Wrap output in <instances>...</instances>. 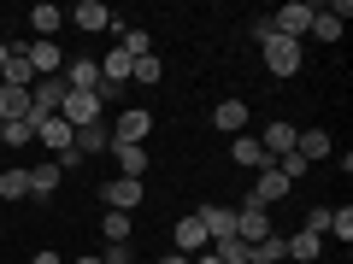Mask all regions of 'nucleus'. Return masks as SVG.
I'll use <instances>...</instances> for the list:
<instances>
[{
	"label": "nucleus",
	"instance_id": "f257e3e1",
	"mask_svg": "<svg viewBox=\"0 0 353 264\" xmlns=\"http://www.w3.org/2000/svg\"><path fill=\"white\" fill-rule=\"evenodd\" d=\"M59 118H65L71 129L106 124V100H101V88H94V94H65V100H59Z\"/></svg>",
	"mask_w": 353,
	"mask_h": 264
},
{
	"label": "nucleus",
	"instance_id": "ddd939ff",
	"mask_svg": "<svg viewBox=\"0 0 353 264\" xmlns=\"http://www.w3.org/2000/svg\"><path fill=\"white\" fill-rule=\"evenodd\" d=\"M112 159H118V176H148V147L141 141H112Z\"/></svg>",
	"mask_w": 353,
	"mask_h": 264
},
{
	"label": "nucleus",
	"instance_id": "9d476101",
	"mask_svg": "<svg viewBox=\"0 0 353 264\" xmlns=\"http://www.w3.org/2000/svg\"><path fill=\"white\" fill-rule=\"evenodd\" d=\"M71 24L88 30V36H101V30H118V18H112V6H101V0H83V6L71 12Z\"/></svg>",
	"mask_w": 353,
	"mask_h": 264
},
{
	"label": "nucleus",
	"instance_id": "c756f323",
	"mask_svg": "<svg viewBox=\"0 0 353 264\" xmlns=\"http://www.w3.org/2000/svg\"><path fill=\"white\" fill-rule=\"evenodd\" d=\"M301 229H306V235H330V206H312Z\"/></svg>",
	"mask_w": 353,
	"mask_h": 264
},
{
	"label": "nucleus",
	"instance_id": "bb28decb",
	"mask_svg": "<svg viewBox=\"0 0 353 264\" xmlns=\"http://www.w3.org/2000/svg\"><path fill=\"white\" fill-rule=\"evenodd\" d=\"M36 141V124L30 118H18V124H0V147H30Z\"/></svg>",
	"mask_w": 353,
	"mask_h": 264
},
{
	"label": "nucleus",
	"instance_id": "cd10ccee",
	"mask_svg": "<svg viewBox=\"0 0 353 264\" xmlns=\"http://www.w3.org/2000/svg\"><path fill=\"white\" fill-rule=\"evenodd\" d=\"M101 229H106V241H112V247H130V212H106Z\"/></svg>",
	"mask_w": 353,
	"mask_h": 264
},
{
	"label": "nucleus",
	"instance_id": "c9c22d12",
	"mask_svg": "<svg viewBox=\"0 0 353 264\" xmlns=\"http://www.w3.org/2000/svg\"><path fill=\"white\" fill-rule=\"evenodd\" d=\"M6 59H12V47H6V41H0V71H6Z\"/></svg>",
	"mask_w": 353,
	"mask_h": 264
},
{
	"label": "nucleus",
	"instance_id": "dca6fc26",
	"mask_svg": "<svg viewBox=\"0 0 353 264\" xmlns=\"http://www.w3.org/2000/svg\"><path fill=\"white\" fill-rule=\"evenodd\" d=\"M148 129H153V112H136V106H130L112 124V141H148Z\"/></svg>",
	"mask_w": 353,
	"mask_h": 264
},
{
	"label": "nucleus",
	"instance_id": "393cba45",
	"mask_svg": "<svg viewBox=\"0 0 353 264\" xmlns=\"http://www.w3.org/2000/svg\"><path fill=\"white\" fill-rule=\"evenodd\" d=\"M318 252H324V235H306V229H301V235H289V258H301V264H312Z\"/></svg>",
	"mask_w": 353,
	"mask_h": 264
},
{
	"label": "nucleus",
	"instance_id": "2f4dec72",
	"mask_svg": "<svg viewBox=\"0 0 353 264\" xmlns=\"http://www.w3.org/2000/svg\"><path fill=\"white\" fill-rule=\"evenodd\" d=\"M106 264H130V247H112V252H101Z\"/></svg>",
	"mask_w": 353,
	"mask_h": 264
},
{
	"label": "nucleus",
	"instance_id": "f03ea898",
	"mask_svg": "<svg viewBox=\"0 0 353 264\" xmlns=\"http://www.w3.org/2000/svg\"><path fill=\"white\" fill-rule=\"evenodd\" d=\"M265 235H277V229H271V212H265L259 200H241L236 206V241L241 247H259Z\"/></svg>",
	"mask_w": 353,
	"mask_h": 264
},
{
	"label": "nucleus",
	"instance_id": "4be33fe9",
	"mask_svg": "<svg viewBox=\"0 0 353 264\" xmlns=\"http://www.w3.org/2000/svg\"><path fill=\"white\" fill-rule=\"evenodd\" d=\"M0 76H6L12 88H30V82H36V71H30V59H24V41H12V59H6V71H0Z\"/></svg>",
	"mask_w": 353,
	"mask_h": 264
},
{
	"label": "nucleus",
	"instance_id": "f3484780",
	"mask_svg": "<svg viewBox=\"0 0 353 264\" xmlns=\"http://www.w3.org/2000/svg\"><path fill=\"white\" fill-rule=\"evenodd\" d=\"M294 153L312 164V159H330V153H336V141H330V129H306V135H294Z\"/></svg>",
	"mask_w": 353,
	"mask_h": 264
},
{
	"label": "nucleus",
	"instance_id": "b1692460",
	"mask_svg": "<svg viewBox=\"0 0 353 264\" xmlns=\"http://www.w3.org/2000/svg\"><path fill=\"white\" fill-rule=\"evenodd\" d=\"M118 47H124L130 59H141V53H153V36H148V30H130V24H118Z\"/></svg>",
	"mask_w": 353,
	"mask_h": 264
},
{
	"label": "nucleus",
	"instance_id": "7ed1b4c3",
	"mask_svg": "<svg viewBox=\"0 0 353 264\" xmlns=\"http://www.w3.org/2000/svg\"><path fill=\"white\" fill-rule=\"evenodd\" d=\"M312 18H318L312 0H289V6H277V12H271V30H277V36H289V41H301L306 30H312Z\"/></svg>",
	"mask_w": 353,
	"mask_h": 264
},
{
	"label": "nucleus",
	"instance_id": "6ab92c4d",
	"mask_svg": "<svg viewBox=\"0 0 353 264\" xmlns=\"http://www.w3.org/2000/svg\"><path fill=\"white\" fill-rule=\"evenodd\" d=\"M53 188H59V164H53V159L30 164V194H36V200H48Z\"/></svg>",
	"mask_w": 353,
	"mask_h": 264
},
{
	"label": "nucleus",
	"instance_id": "473e14b6",
	"mask_svg": "<svg viewBox=\"0 0 353 264\" xmlns=\"http://www.w3.org/2000/svg\"><path fill=\"white\" fill-rule=\"evenodd\" d=\"M30 264H59V252H36V258H30Z\"/></svg>",
	"mask_w": 353,
	"mask_h": 264
},
{
	"label": "nucleus",
	"instance_id": "f704fd0d",
	"mask_svg": "<svg viewBox=\"0 0 353 264\" xmlns=\"http://www.w3.org/2000/svg\"><path fill=\"white\" fill-rule=\"evenodd\" d=\"M77 264H106V258H101V252H83V258H77Z\"/></svg>",
	"mask_w": 353,
	"mask_h": 264
},
{
	"label": "nucleus",
	"instance_id": "412c9836",
	"mask_svg": "<svg viewBox=\"0 0 353 264\" xmlns=\"http://www.w3.org/2000/svg\"><path fill=\"white\" fill-rule=\"evenodd\" d=\"M289 258V235H265L259 247H248V264H277Z\"/></svg>",
	"mask_w": 353,
	"mask_h": 264
},
{
	"label": "nucleus",
	"instance_id": "20e7f679",
	"mask_svg": "<svg viewBox=\"0 0 353 264\" xmlns=\"http://www.w3.org/2000/svg\"><path fill=\"white\" fill-rule=\"evenodd\" d=\"M259 53H265V65H271V76H294L301 71V41H289V36H271V41H259Z\"/></svg>",
	"mask_w": 353,
	"mask_h": 264
},
{
	"label": "nucleus",
	"instance_id": "423d86ee",
	"mask_svg": "<svg viewBox=\"0 0 353 264\" xmlns=\"http://www.w3.org/2000/svg\"><path fill=\"white\" fill-rule=\"evenodd\" d=\"M101 200H106V212H136L141 206V182L136 176H112V182L101 188Z\"/></svg>",
	"mask_w": 353,
	"mask_h": 264
},
{
	"label": "nucleus",
	"instance_id": "6e6552de",
	"mask_svg": "<svg viewBox=\"0 0 353 264\" xmlns=\"http://www.w3.org/2000/svg\"><path fill=\"white\" fill-rule=\"evenodd\" d=\"M18 118L41 124V118H36V106H30V88H12V82H0V124H18Z\"/></svg>",
	"mask_w": 353,
	"mask_h": 264
},
{
	"label": "nucleus",
	"instance_id": "1a4fd4ad",
	"mask_svg": "<svg viewBox=\"0 0 353 264\" xmlns=\"http://www.w3.org/2000/svg\"><path fill=\"white\" fill-rule=\"evenodd\" d=\"M36 141H41V147L53 153V159H59V153H71V141H77V129L65 124L59 112H53V118H41V124H36Z\"/></svg>",
	"mask_w": 353,
	"mask_h": 264
},
{
	"label": "nucleus",
	"instance_id": "72a5a7b5",
	"mask_svg": "<svg viewBox=\"0 0 353 264\" xmlns=\"http://www.w3.org/2000/svg\"><path fill=\"white\" fill-rule=\"evenodd\" d=\"M159 264H189V258H183V252H165V258Z\"/></svg>",
	"mask_w": 353,
	"mask_h": 264
},
{
	"label": "nucleus",
	"instance_id": "5701e85b",
	"mask_svg": "<svg viewBox=\"0 0 353 264\" xmlns=\"http://www.w3.org/2000/svg\"><path fill=\"white\" fill-rule=\"evenodd\" d=\"M165 76V65H159V53H141L136 65H130V82H141V88H153Z\"/></svg>",
	"mask_w": 353,
	"mask_h": 264
},
{
	"label": "nucleus",
	"instance_id": "f8f14e48",
	"mask_svg": "<svg viewBox=\"0 0 353 264\" xmlns=\"http://www.w3.org/2000/svg\"><path fill=\"white\" fill-rule=\"evenodd\" d=\"M259 147H265V159L277 164L283 153H294V124H283V118H277V124H265L259 129Z\"/></svg>",
	"mask_w": 353,
	"mask_h": 264
},
{
	"label": "nucleus",
	"instance_id": "9b49d317",
	"mask_svg": "<svg viewBox=\"0 0 353 264\" xmlns=\"http://www.w3.org/2000/svg\"><path fill=\"white\" fill-rule=\"evenodd\" d=\"M171 241H176V252H183V258H194V252H206V247H212V241H206V229H201V217H176Z\"/></svg>",
	"mask_w": 353,
	"mask_h": 264
},
{
	"label": "nucleus",
	"instance_id": "7c9ffc66",
	"mask_svg": "<svg viewBox=\"0 0 353 264\" xmlns=\"http://www.w3.org/2000/svg\"><path fill=\"white\" fill-rule=\"evenodd\" d=\"M277 170L294 182V176H306V159H301V153H283V159H277Z\"/></svg>",
	"mask_w": 353,
	"mask_h": 264
},
{
	"label": "nucleus",
	"instance_id": "aec40b11",
	"mask_svg": "<svg viewBox=\"0 0 353 264\" xmlns=\"http://www.w3.org/2000/svg\"><path fill=\"white\" fill-rule=\"evenodd\" d=\"M30 30H36V41H53L59 36V6H48V0L30 6Z\"/></svg>",
	"mask_w": 353,
	"mask_h": 264
},
{
	"label": "nucleus",
	"instance_id": "0eeeda50",
	"mask_svg": "<svg viewBox=\"0 0 353 264\" xmlns=\"http://www.w3.org/2000/svg\"><path fill=\"white\" fill-rule=\"evenodd\" d=\"M24 59H30V71H36V76H59L65 71L59 41H24Z\"/></svg>",
	"mask_w": 353,
	"mask_h": 264
},
{
	"label": "nucleus",
	"instance_id": "a878e982",
	"mask_svg": "<svg viewBox=\"0 0 353 264\" xmlns=\"http://www.w3.org/2000/svg\"><path fill=\"white\" fill-rule=\"evenodd\" d=\"M0 200H30V170H18V164H12V170L0 176Z\"/></svg>",
	"mask_w": 353,
	"mask_h": 264
},
{
	"label": "nucleus",
	"instance_id": "2eb2a0df",
	"mask_svg": "<svg viewBox=\"0 0 353 264\" xmlns=\"http://www.w3.org/2000/svg\"><path fill=\"white\" fill-rule=\"evenodd\" d=\"M212 124L224 129V135H248V100H218Z\"/></svg>",
	"mask_w": 353,
	"mask_h": 264
},
{
	"label": "nucleus",
	"instance_id": "39448f33",
	"mask_svg": "<svg viewBox=\"0 0 353 264\" xmlns=\"http://www.w3.org/2000/svg\"><path fill=\"white\" fill-rule=\"evenodd\" d=\"M289 194H294V182L277 170V164L253 170V194H248V200H259V206H277V200H289Z\"/></svg>",
	"mask_w": 353,
	"mask_h": 264
},
{
	"label": "nucleus",
	"instance_id": "c85d7f7f",
	"mask_svg": "<svg viewBox=\"0 0 353 264\" xmlns=\"http://www.w3.org/2000/svg\"><path fill=\"white\" fill-rule=\"evenodd\" d=\"M330 235H336L341 247L353 241V206H341V212H330Z\"/></svg>",
	"mask_w": 353,
	"mask_h": 264
},
{
	"label": "nucleus",
	"instance_id": "4468645a",
	"mask_svg": "<svg viewBox=\"0 0 353 264\" xmlns=\"http://www.w3.org/2000/svg\"><path fill=\"white\" fill-rule=\"evenodd\" d=\"M230 159L241 164V170H265V147H259V135H230Z\"/></svg>",
	"mask_w": 353,
	"mask_h": 264
},
{
	"label": "nucleus",
	"instance_id": "a211bd4d",
	"mask_svg": "<svg viewBox=\"0 0 353 264\" xmlns=\"http://www.w3.org/2000/svg\"><path fill=\"white\" fill-rule=\"evenodd\" d=\"M77 159H94V153H106L112 147V135H106V124H88V129H77Z\"/></svg>",
	"mask_w": 353,
	"mask_h": 264
}]
</instances>
